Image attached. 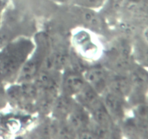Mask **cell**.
<instances>
[{
    "instance_id": "8fae6325",
    "label": "cell",
    "mask_w": 148,
    "mask_h": 139,
    "mask_svg": "<svg viewBox=\"0 0 148 139\" xmlns=\"http://www.w3.org/2000/svg\"><path fill=\"white\" fill-rule=\"evenodd\" d=\"M78 102L80 105L85 107L89 111L91 107H93L100 100L98 94L90 85L86 83L84 88L81 90L79 94H77Z\"/></svg>"
},
{
    "instance_id": "8992f818",
    "label": "cell",
    "mask_w": 148,
    "mask_h": 139,
    "mask_svg": "<svg viewBox=\"0 0 148 139\" xmlns=\"http://www.w3.org/2000/svg\"><path fill=\"white\" fill-rule=\"evenodd\" d=\"M103 102L112 118H122L124 116V104L121 97L109 91L106 93Z\"/></svg>"
},
{
    "instance_id": "30bf717a",
    "label": "cell",
    "mask_w": 148,
    "mask_h": 139,
    "mask_svg": "<svg viewBox=\"0 0 148 139\" xmlns=\"http://www.w3.org/2000/svg\"><path fill=\"white\" fill-rule=\"evenodd\" d=\"M108 87H109L110 91L121 98L130 94L132 88L129 77L123 75H116L113 78H109Z\"/></svg>"
},
{
    "instance_id": "9c48e42d",
    "label": "cell",
    "mask_w": 148,
    "mask_h": 139,
    "mask_svg": "<svg viewBox=\"0 0 148 139\" xmlns=\"http://www.w3.org/2000/svg\"><path fill=\"white\" fill-rule=\"evenodd\" d=\"M89 111H90L94 122L104 127L112 128L113 118L106 108L103 101L100 99Z\"/></svg>"
},
{
    "instance_id": "ba28073f",
    "label": "cell",
    "mask_w": 148,
    "mask_h": 139,
    "mask_svg": "<svg viewBox=\"0 0 148 139\" xmlns=\"http://www.w3.org/2000/svg\"><path fill=\"white\" fill-rule=\"evenodd\" d=\"M43 56H41L40 53L38 54V56L36 55L30 60L26 62L23 66L20 75V82L27 83L30 82L31 80L36 78L37 74L38 73V70L40 67L43 64Z\"/></svg>"
},
{
    "instance_id": "ac0fdd59",
    "label": "cell",
    "mask_w": 148,
    "mask_h": 139,
    "mask_svg": "<svg viewBox=\"0 0 148 139\" xmlns=\"http://www.w3.org/2000/svg\"><path fill=\"white\" fill-rule=\"evenodd\" d=\"M126 1H131V2H138V1H142V0H126Z\"/></svg>"
},
{
    "instance_id": "7a4b0ae2",
    "label": "cell",
    "mask_w": 148,
    "mask_h": 139,
    "mask_svg": "<svg viewBox=\"0 0 148 139\" xmlns=\"http://www.w3.org/2000/svg\"><path fill=\"white\" fill-rule=\"evenodd\" d=\"M84 78L88 85H90L98 94L103 93L108 88V72L101 66H94L86 70Z\"/></svg>"
},
{
    "instance_id": "5bb4252c",
    "label": "cell",
    "mask_w": 148,
    "mask_h": 139,
    "mask_svg": "<svg viewBox=\"0 0 148 139\" xmlns=\"http://www.w3.org/2000/svg\"><path fill=\"white\" fill-rule=\"evenodd\" d=\"M137 116L139 121L143 122H147V104L142 103L138 104L137 107Z\"/></svg>"
},
{
    "instance_id": "3957f363",
    "label": "cell",
    "mask_w": 148,
    "mask_h": 139,
    "mask_svg": "<svg viewBox=\"0 0 148 139\" xmlns=\"http://www.w3.org/2000/svg\"><path fill=\"white\" fill-rule=\"evenodd\" d=\"M66 120L77 133L88 128L90 123L89 114L86 109L79 103H75Z\"/></svg>"
},
{
    "instance_id": "6da1fadb",
    "label": "cell",
    "mask_w": 148,
    "mask_h": 139,
    "mask_svg": "<svg viewBox=\"0 0 148 139\" xmlns=\"http://www.w3.org/2000/svg\"><path fill=\"white\" fill-rule=\"evenodd\" d=\"M31 46L28 41H19L13 43L7 49L2 56L0 57V75L10 77L16 73L22 66Z\"/></svg>"
},
{
    "instance_id": "4fadbf2b",
    "label": "cell",
    "mask_w": 148,
    "mask_h": 139,
    "mask_svg": "<svg viewBox=\"0 0 148 139\" xmlns=\"http://www.w3.org/2000/svg\"><path fill=\"white\" fill-rule=\"evenodd\" d=\"M129 79L131 83L132 87L136 88H145L147 83V72L142 68H135L132 70Z\"/></svg>"
},
{
    "instance_id": "52a82bcc",
    "label": "cell",
    "mask_w": 148,
    "mask_h": 139,
    "mask_svg": "<svg viewBox=\"0 0 148 139\" xmlns=\"http://www.w3.org/2000/svg\"><path fill=\"white\" fill-rule=\"evenodd\" d=\"M58 89L39 90L36 107L40 112L47 114L53 108L55 101L58 96Z\"/></svg>"
},
{
    "instance_id": "e0dca14e",
    "label": "cell",
    "mask_w": 148,
    "mask_h": 139,
    "mask_svg": "<svg viewBox=\"0 0 148 139\" xmlns=\"http://www.w3.org/2000/svg\"><path fill=\"white\" fill-rule=\"evenodd\" d=\"M1 101H4V92H3L2 89L0 88V103Z\"/></svg>"
},
{
    "instance_id": "277c9868",
    "label": "cell",
    "mask_w": 148,
    "mask_h": 139,
    "mask_svg": "<svg viewBox=\"0 0 148 139\" xmlns=\"http://www.w3.org/2000/svg\"><path fill=\"white\" fill-rule=\"evenodd\" d=\"M61 84L63 94L72 96L80 92L86 84V81L78 71L71 70L64 77Z\"/></svg>"
},
{
    "instance_id": "2e32d148",
    "label": "cell",
    "mask_w": 148,
    "mask_h": 139,
    "mask_svg": "<svg viewBox=\"0 0 148 139\" xmlns=\"http://www.w3.org/2000/svg\"><path fill=\"white\" fill-rule=\"evenodd\" d=\"M10 34L5 31H0V47L6 46L10 40Z\"/></svg>"
},
{
    "instance_id": "5b68a950",
    "label": "cell",
    "mask_w": 148,
    "mask_h": 139,
    "mask_svg": "<svg viewBox=\"0 0 148 139\" xmlns=\"http://www.w3.org/2000/svg\"><path fill=\"white\" fill-rule=\"evenodd\" d=\"M75 104L69 96L63 94L57 96L51 110L56 120H66Z\"/></svg>"
},
{
    "instance_id": "9a60e30c",
    "label": "cell",
    "mask_w": 148,
    "mask_h": 139,
    "mask_svg": "<svg viewBox=\"0 0 148 139\" xmlns=\"http://www.w3.org/2000/svg\"><path fill=\"white\" fill-rule=\"evenodd\" d=\"M82 4L88 8H95L102 5L106 0H80Z\"/></svg>"
},
{
    "instance_id": "7c38bea8",
    "label": "cell",
    "mask_w": 148,
    "mask_h": 139,
    "mask_svg": "<svg viewBox=\"0 0 148 139\" xmlns=\"http://www.w3.org/2000/svg\"><path fill=\"white\" fill-rule=\"evenodd\" d=\"M79 16L84 23L91 28L99 30L102 27V20L97 13L91 10L90 8L85 7L79 10Z\"/></svg>"
}]
</instances>
